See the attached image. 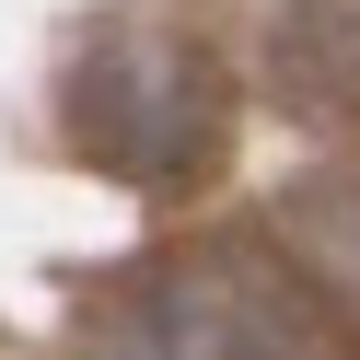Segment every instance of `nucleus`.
Listing matches in <instances>:
<instances>
[{
    "instance_id": "nucleus-1",
    "label": "nucleus",
    "mask_w": 360,
    "mask_h": 360,
    "mask_svg": "<svg viewBox=\"0 0 360 360\" xmlns=\"http://www.w3.org/2000/svg\"><path fill=\"white\" fill-rule=\"evenodd\" d=\"M70 151L117 186H186L221 151V70L174 24H117L70 70Z\"/></svg>"
},
{
    "instance_id": "nucleus-2",
    "label": "nucleus",
    "mask_w": 360,
    "mask_h": 360,
    "mask_svg": "<svg viewBox=\"0 0 360 360\" xmlns=\"http://www.w3.org/2000/svg\"><path fill=\"white\" fill-rule=\"evenodd\" d=\"M82 360H326L256 256H163L82 326Z\"/></svg>"
}]
</instances>
